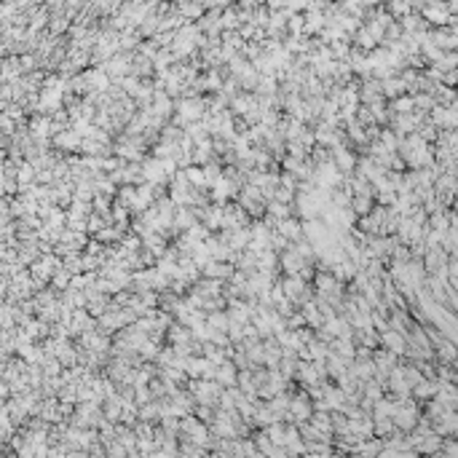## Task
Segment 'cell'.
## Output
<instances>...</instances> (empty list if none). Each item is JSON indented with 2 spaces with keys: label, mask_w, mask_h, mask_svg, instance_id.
Returning <instances> with one entry per match:
<instances>
[{
  "label": "cell",
  "mask_w": 458,
  "mask_h": 458,
  "mask_svg": "<svg viewBox=\"0 0 458 458\" xmlns=\"http://www.w3.org/2000/svg\"><path fill=\"white\" fill-rule=\"evenodd\" d=\"M383 343L389 346L391 351H405V340H402V335L399 332H383Z\"/></svg>",
  "instance_id": "6da1fadb"
},
{
  "label": "cell",
  "mask_w": 458,
  "mask_h": 458,
  "mask_svg": "<svg viewBox=\"0 0 458 458\" xmlns=\"http://www.w3.org/2000/svg\"><path fill=\"white\" fill-rule=\"evenodd\" d=\"M335 158H338L340 169H351V166H354V155H349L343 148H335Z\"/></svg>",
  "instance_id": "7a4b0ae2"
}]
</instances>
